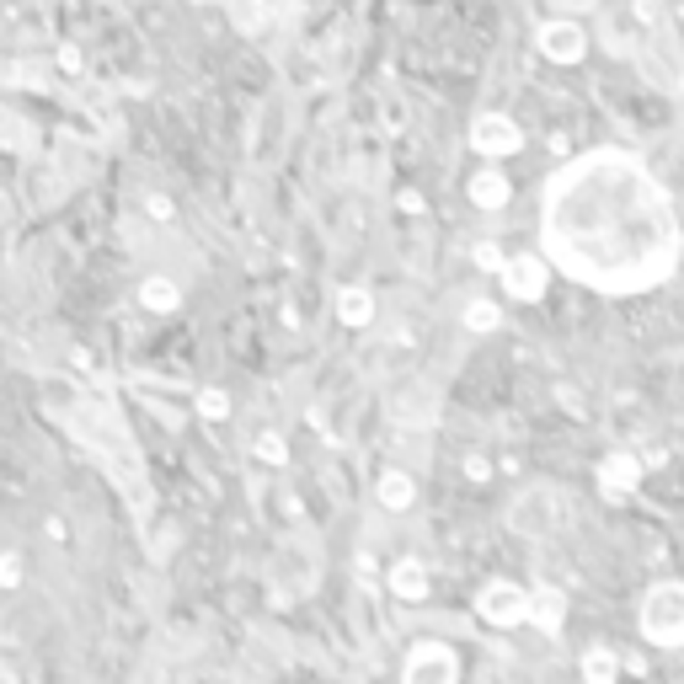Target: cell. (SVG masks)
<instances>
[{
  "label": "cell",
  "mask_w": 684,
  "mask_h": 684,
  "mask_svg": "<svg viewBox=\"0 0 684 684\" xmlns=\"http://www.w3.org/2000/svg\"><path fill=\"white\" fill-rule=\"evenodd\" d=\"M546 251L562 273L605 294H637L674 273L680 230L669 193L637 155L599 150L546 187Z\"/></svg>",
  "instance_id": "cell-1"
},
{
  "label": "cell",
  "mask_w": 684,
  "mask_h": 684,
  "mask_svg": "<svg viewBox=\"0 0 684 684\" xmlns=\"http://www.w3.org/2000/svg\"><path fill=\"white\" fill-rule=\"evenodd\" d=\"M519 144H524V134H519V123H514L508 112H487V118L471 123V150H482L487 161H503V155H514Z\"/></svg>",
  "instance_id": "cell-2"
},
{
  "label": "cell",
  "mask_w": 684,
  "mask_h": 684,
  "mask_svg": "<svg viewBox=\"0 0 684 684\" xmlns=\"http://www.w3.org/2000/svg\"><path fill=\"white\" fill-rule=\"evenodd\" d=\"M503 273V289L514 294V300H524V305H535V300H546V262L540 257H514V262H503L498 268Z\"/></svg>",
  "instance_id": "cell-3"
},
{
  "label": "cell",
  "mask_w": 684,
  "mask_h": 684,
  "mask_svg": "<svg viewBox=\"0 0 684 684\" xmlns=\"http://www.w3.org/2000/svg\"><path fill=\"white\" fill-rule=\"evenodd\" d=\"M540 54L556 59V64H578L589 54V37H583L578 21H546L540 27Z\"/></svg>",
  "instance_id": "cell-4"
},
{
  "label": "cell",
  "mask_w": 684,
  "mask_h": 684,
  "mask_svg": "<svg viewBox=\"0 0 684 684\" xmlns=\"http://www.w3.org/2000/svg\"><path fill=\"white\" fill-rule=\"evenodd\" d=\"M471 203L476 209H503L508 203V182H503V171H471Z\"/></svg>",
  "instance_id": "cell-5"
},
{
  "label": "cell",
  "mask_w": 684,
  "mask_h": 684,
  "mask_svg": "<svg viewBox=\"0 0 684 684\" xmlns=\"http://www.w3.org/2000/svg\"><path fill=\"white\" fill-rule=\"evenodd\" d=\"M139 300H144V310H155V316H171V310L182 305V289H177L171 278H144V284H139Z\"/></svg>",
  "instance_id": "cell-6"
},
{
  "label": "cell",
  "mask_w": 684,
  "mask_h": 684,
  "mask_svg": "<svg viewBox=\"0 0 684 684\" xmlns=\"http://www.w3.org/2000/svg\"><path fill=\"white\" fill-rule=\"evenodd\" d=\"M337 316L348 326H369L375 321V294L369 289H337Z\"/></svg>",
  "instance_id": "cell-7"
},
{
  "label": "cell",
  "mask_w": 684,
  "mask_h": 684,
  "mask_svg": "<svg viewBox=\"0 0 684 684\" xmlns=\"http://www.w3.org/2000/svg\"><path fill=\"white\" fill-rule=\"evenodd\" d=\"M599 476H605V487H610V492H631V487L642 482V466H637L631 455H610Z\"/></svg>",
  "instance_id": "cell-8"
},
{
  "label": "cell",
  "mask_w": 684,
  "mask_h": 684,
  "mask_svg": "<svg viewBox=\"0 0 684 684\" xmlns=\"http://www.w3.org/2000/svg\"><path fill=\"white\" fill-rule=\"evenodd\" d=\"M380 503H385V508H407V503H412V482H407L401 471H385V476H380Z\"/></svg>",
  "instance_id": "cell-9"
},
{
  "label": "cell",
  "mask_w": 684,
  "mask_h": 684,
  "mask_svg": "<svg viewBox=\"0 0 684 684\" xmlns=\"http://www.w3.org/2000/svg\"><path fill=\"white\" fill-rule=\"evenodd\" d=\"M482 610H487V615H498V621H514V615L524 610V599H519V589H503V583H498V589L487 594V605H482Z\"/></svg>",
  "instance_id": "cell-10"
},
{
  "label": "cell",
  "mask_w": 684,
  "mask_h": 684,
  "mask_svg": "<svg viewBox=\"0 0 684 684\" xmlns=\"http://www.w3.org/2000/svg\"><path fill=\"white\" fill-rule=\"evenodd\" d=\"M466 326L471 332H498V305L492 300H471L466 305Z\"/></svg>",
  "instance_id": "cell-11"
},
{
  "label": "cell",
  "mask_w": 684,
  "mask_h": 684,
  "mask_svg": "<svg viewBox=\"0 0 684 684\" xmlns=\"http://www.w3.org/2000/svg\"><path fill=\"white\" fill-rule=\"evenodd\" d=\"M198 412L219 423V417H230V396H225L219 385H203V391H198Z\"/></svg>",
  "instance_id": "cell-12"
},
{
  "label": "cell",
  "mask_w": 684,
  "mask_h": 684,
  "mask_svg": "<svg viewBox=\"0 0 684 684\" xmlns=\"http://www.w3.org/2000/svg\"><path fill=\"white\" fill-rule=\"evenodd\" d=\"M396 594H407V599H412V594H423V573H417L412 562H401V567H396Z\"/></svg>",
  "instance_id": "cell-13"
},
{
  "label": "cell",
  "mask_w": 684,
  "mask_h": 684,
  "mask_svg": "<svg viewBox=\"0 0 684 684\" xmlns=\"http://www.w3.org/2000/svg\"><path fill=\"white\" fill-rule=\"evenodd\" d=\"M257 455H262L268 466H284V455H289V449H284V439H278V433H262V439H257Z\"/></svg>",
  "instance_id": "cell-14"
},
{
  "label": "cell",
  "mask_w": 684,
  "mask_h": 684,
  "mask_svg": "<svg viewBox=\"0 0 684 684\" xmlns=\"http://www.w3.org/2000/svg\"><path fill=\"white\" fill-rule=\"evenodd\" d=\"M476 268L498 273V268H503V246H498V241H482V246H476Z\"/></svg>",
  "instance_id": "cell-15"
},
{
  "label": "cell",
  "mask_w": 684,
  "mask_h": 684,
  "mask_svg": "<svg viewBox=\"0 0 684 684\" xmlns=\"http://www.w3.org/2000/svg\"><path fill=\"white\" fill-rule=\"evenodd\" d=\"M144 209H150V219H155V225H171V214H177V209H171V198H161V193H150V198H144Z\"/></svg>",
  "instance_id": "cell-16"
},
{
  "label": "cell",
  "mask_w": 684,
  "mask_h": 684,
  "mask_svg": "<svg viewBox=\"0 0 684 684\" xmlns=\"http://www.w3.org/2000/svg\"><path fill=\"white\" fill-rule=\"evenodd\" d=\"M80 64H86V59H80V48H75V43H64V48H59V70L80 75Z\"/></svg>",
  "instance_id": "cell-17"
},
{
  "label": "cell",
  "mask_w": 684,
  "mask_h": 684,
  "mask_svg": "<svg viewBox=\"0 0 684 684\" xmlns=\"http://www.w3.org/2000/svg\"><path fill=\"white\" fill-rule=\"evenodd\" d=\"M466 476H471V482H487L492 471H487V460H482V455H466Z\"/></svg>",
  "instance_id": "cell-18"
},
{
  "label": "cell",
  "mask_w": 684,
  "mask_h": 684,
  "mask_svg": "<svg viewBox=\"0 0 684 684\" xmlns=\"http://www.w3.org/2000/svg\"><path fill=\"white\" fill-rule=\"evenodd\" d=\"M396 203H401V209H407V214H417V209H423V193H401V198H396Z\"/></svg>",
  "instance_id": "cell-19"
},
{
  "label": "cell",
  "mask_w": 684,
  "mask_h": 684,
  "mask_svg": "<svg viewBox=\"0 0 684 684\" xmlns=\"http://www.w3.org/2000/svg\"><path fill=\"white\" fill-rule=\"evenodd\" d=\"M0 219H11V198L5 193H0Z\"/></svg>",
  "instance_id": "cell-20"
}]
</instances>
